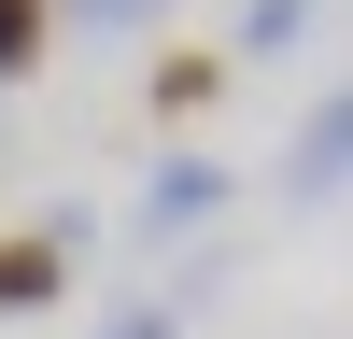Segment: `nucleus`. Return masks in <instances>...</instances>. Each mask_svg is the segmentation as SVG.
I'll return each mask as SVG.
<instances>
[{
	"label": "nucleus",
	"instance_id": "5",
	"mask_svg": "<svg viewBox=\"0 0 353 339\" xmlns=\"http://www.w3.org/2000/svg\"><path fill=\"white\" fill-rule=\"evenodd\" d=\"M311 14H325V0H241L226 56H297V43H311Z\"/></svg>",
	"mask_w": 353,
	"mask_h": 339
},
{
	"label": "nucleus",
	"instance_id": "6",
	"mask_svg": "<svg viewBox=\"0 0 353 339\" xmlns=\"http://www.w3.org/2000/svg\"><path fill=\"white\" fill-rule=\"evenodd\" d=\"M43 43H57V0H0V85L43 71Z\"/></svg>",
	"mask_w": 353,
	"mask_h": 339
},
{
	"label": "nucleus",
	"instance_id": "4",
	"mask_svg": "<svg viewBox=\"0 0 353 339\" xmlns=\"http://www.w3.org/2000/svg\"><path fill=\"white\" fill-rule=\"evenodd\" d=\"M57 282H71V254H57L43 226H14V240H0V311H57Z\"/></svg>",
	"mask_w": 353,
	"mask_h": 339
},
{
	"label": "nucleus",
	"instance_id": "3",
	"mask_svg": "<svg viewBox=\"0 0 353 339\" xmlns=\"http://www.w3.org/2000/svg\"><path fill=\"white\" fill-rule=\"evenodd\" d=\"M212 99H226V56H212V43H170L156 71H141V113H156L170 141H184V127H198V113H212Z\"/></svg>",
	"mask_w": 353,
	"mask_h": 339
},
{
	"label": "nucleus",
	"instance_id": "1",
	"mask_svg": "<svg viewBox=\"0 0 353 339\" xmlns=\"http://www.w3.org/2000/svg\"><path fill=\"white\" fill-rule=\"evenodd\" d=\"M212 212H226V156H198V141H170V156L141 170V198H128L141 240H184V226H212Z\"/></svg>",
	"mask_w": 353,
	"mask_h": 339
},
{
	"label": "nucleus",
	"instance_id": "7",
	"mask_svg": "<svg viewBox=\"0 0 353 339\" xmlns=\"http://www.w3.org/2000/svg\"><path fill=\"white\" fill-rule=\"evenodd\" d=\"M57 14H71V28H113V43H128V28H156L170 0H57Z\"/></svg>",
	"mask_w": 353,
	"mask_h": 339
},
{
	"label": "nucleus",
	"instance_id": "2",
	"mask_svg": "<svg viewBox=\"0 0 353 339\" xmlns=\"http://www.w3.org/2000/svg\"><path fill=\"white\" fill-rule=\"evenodd\" d=\"M339 184H353V85H325L283 141V198H339Z\"/></svg>",
	"mask_w": 353,
	"mask_h": 339
},
{
	"label": "nucleus",
	"instance_id": "8",
	"mask_svg": "<svg viewBox=\"0 0 353 339\" xmlns=\"http://www.w3.org/2000/svg\"><path fill=\"white\" fill-rule=\"evenodd\" d=\"M99 339H170V311H113V325H99Z\"/></svg>",
	"mask_w": 353,
	"mask_h": 339
}]
</instances>
